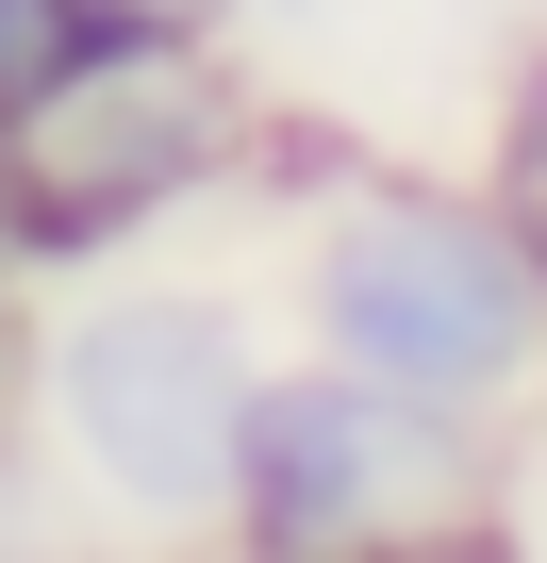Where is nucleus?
I'll return each instance as SVG.
<instances>
[{"instance_id":"1","label":"nucleus","mask_w":547,"mask_h":563,"mask_svg":"<svg viewBox=\"0 0 547 563\" xmlns=\"http://www.w3.org/2000/svg\"><path fill=\"white\" fill-rule=\"evenodd\" d=\"M299 332L398 398L497 415L514 382H547V265L481 183H349L299 249Z\"/></svg>"},{"instance_id":"2","label":"nucleus","mask_w":547,"mask_h":563,"mask_svg":"<svg viewBox=\"0 0 547 563\" xmlns=\"http://www.w3.org/2000/svg\"><path fill=\"white\" fill-rule=\"evenodd\" d=\"M249 150H265V117L216 67V34H117L51 117L0 133V265H100V249L166 232L183 199H216Z\"/></svg>"},{"instance_id":"3","label":"nucleus","mask_w":547,"mask_h":563,"mask_svg":"<svg viewBox=\"0 0 547 563\" xmlns=\"http://www.w3.org/2000/svg\"><path fill=\"white\" fill-rule=\"evenodd\" d=\"M249 398H265V349L199 282H100L51 332V431L133 530H232Z\"/></svg>"},{"instance_id":"4","label":"nucleus","mask_w":547,"mask_h":563,"mask_svg":"<svg viewBox=\"0 0 547 563\" xmlns=\"http://www.w3.org/2000/svg\"><path fill=\"white\" fill-rule=\"evenodd\" d=\"M448 514H481V415L398 398L332 349L265 365L249 448H232V547L249 563H365V547L448 530Z\"/></svg>"},{"instance_id":"5","label":"nucleus","mask_w":547,"mask_h":563,"mask_svg":"<svg viewBox=\"0 0 547 563\" xmlns=\"http://www.w3.org/2000/svg\"><path fill=\"white\" fill-rule=\"evenodd\" d=\"M100 51H117V18H100V0H0V133H18V117H51Z\"/></svg>"},{"instance_id":"6","label":"nucleus","mask_w":547,"mask_h":563,"mask_svg":"<svg viewBox=\"0 0 547 563\" xmlns=\"http://www.w3.org/2000/svg\"><path fill=\"white\" fill-rule=\"evenodd\" d=\"M481 199L530 232V265H547V34L514 51V84H497V117H481Z\"/></svg>"},{"instance_id":"7","label":"nucleus","mask_w":547,"mask_h":563,"mask_svg":"<svg viewBox=\"0 0 547 563\" xmlns=\"http://www.w3.org/2000/svg\"><path fill=\"white\" fill-rule=\"evenodd\" d=\"M100 18H117V34H216L232 0H100Z\"/></svg>"},{"instance_id":"8","label":"nucleus","mask_w":547,"mask_h":563,"mask_svg":"<svg viewBox=\"0 0 547 563\" xmlns=\"http://www.w3.org/2000/svg\"><path fill=\"white\" fill-rule=\"evenodd\" d=\"M232 18H265V34H299V18H332V0H232Z\"/></svg>"},{"instance_id":"9","label":"nucleus","mask_w":547,"mask_h":563,"mask_svg":"<svg viewBox=\"0 0 547 563\" xmlns=\"http://www.w3.org/2000/svg\"><path fill=\"white\" fill-rule=\"evenodd\" d=\"M0 332H18V299H0Z\"/></svg>"}]
</instances>
